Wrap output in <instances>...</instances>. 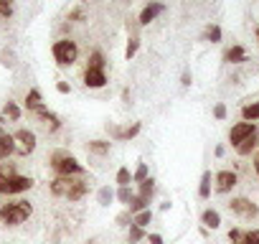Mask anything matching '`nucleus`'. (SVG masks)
Instances as JSON below:
<instances>
[{
  "label": "nucleus",
  "mask_w": 259,
  "mask_h": 244,
  "mask_svg": "<svg viewBox=\"0 0 259 244\" xmlns=\"http://www.w3.org/2000/svg\"><path fill=\"white\" fill-rule=\"evenodd\" d=\"M153 193H155V181L153 178H145L140 183V196H153Z\"/></svg>",
  "instance_id": "nucleus-27"
},
{
  "label": "nucleus",
  "mask_w": 259,
  "mask_h": 244,
  "mask_svg": "<svg viewBox=\"0 0 259 244\" xmlns=\"http://www.w3.org/2000/svg\"><path fill=\"white\" fill-rule=\"evenodd\" d=\"M145 209H150V196H135L133 201H130V214H140V211H145Z\"/></svg>",
  "instance_id": "nucleus-14"
},
{
  "label": "nucleus",
  "mask_w": 259,
  "mask_h": 244,
  "mask_svg": "<svg viewBox=\"0 0 259 244\" xmlns=\"http://www.w3.org/2000/svg\"><path fill=\"white\" fill-rule=\"evenodd\" d=\"M51 168L56 176H81L84 173V166L74 155H69L66 150H56L51 155Z\"/></svg>",
  "instance_id": "nucleus-3"
},
{
  "label": "nucleus",
  "mask_w": 259,
  "mask_h": 244,
  "mask_svg": "<svg viewBox=\"0 0 259 244\" xmlns=\"http://www.w3.org/2000/svg\"><path fill=\"white\" fill-rule=\"evenodd\" d=\"M241 236H244V234H241L239 229H231V231H229V239H231V244H241Z\"/></svg>",
  "instance_id": "nucleus-37"
},
{
  "label": "nucleus",
  "mask_w": 259,
  "mask_h": 244,
  "mask_svg": "<svg viewBox=\"0 0 259 244\" xmlns=\"http://www.w3.org/2000/svg\"><path fill=\"white\" fill-rule=\"evenodd\" d=\"M31 214H33V206L28 201H13V204L0 206V221H3L6 226H18V224L28 221Z\"/></svg>",
  "instance_id": "nucleus-2"
},
{
  "label": "nucleus",
  "mask_w": 259,
  "mask_h": 244,
  "mask_svg": "<svg viewBox=\"0 0 259 244\" xmlns=\"http://www.w3.org/2000/svg\"><path fill=\"white\" fill-rule=\"evenodd\" d=\"M206 36H208V41H211V44H219V41H221V28H219V26H211Z\"/></svg>",
  "instance_id": "nucleus-35"
},
{
  "label": "nucleus",
  "mask_w": 259,
  "mask_h": 244,
  "mask_svg": "<svg viewBox=\"0 0 259 244\" xmlns=\"http://www.w3.org/2000/svg\"><path fill=\"white\" fill-rule=\"evenodd\" d=\"M181 84H183V87H191V74H188V71L183 74V82H181Z\"/></svg>",
  "instance_id": "nucleus-41"
},
{
  "label": "nucleus",
  "mask_w": 259,
  "mask_h": 244,
  "mask_svg": "<svg viewBox=\"0 0 259 244\" xmlns=\"http://www.w3.org/2000/svg\"><path fill=\"white\" fill-rule=\"evenodd\" d=\"M251 135H256V125L254 122H236V125L231 128V133H229V140H231V145L236 148L239 143H244L246 138H251Z\"/></svg>",
  "instance_id": "nucleus-6"
},
{
  "label": "nucleus",
  "mask_w": 259,
  "mask_h": 244,
  "mask_svg": "<svg viewBox=\"0 0 259 244\" xmlns=\"http://www.w3.org/2000/svg\"><path fill=\"white\" fill-rule=\"evenodd\" d=\"M71 18H74V21H81V18H84V13H81V11H74V13H71Z\"/></svg>",
  "instance_id": "nucleus-42"
},
{
  "label": "nucleus",
  "mask_w": 259,
  "mask_h": 244,
  "mask_svg": "<svg viewBox=\"0 0 259 244\" xmlns=\"http://www.w3.org/2000/svg\"><path fill=\"white\" fill-rule=\"evenodd\" d=\"M130 181H133V173H130V168H119V171H117V183H119V186H130Z\"/></svg>",
  "instance_id": "nucleus-29"
},
{
  "label": "nucleus",
  "mask_w": 259,
  "mask_h": 244,
  "mask_svg": "<svg viewBox=\"0 0 259 244\" xmlns=\"http://www.w3.org/2000/svg\"><path fill=\"white\" fill-rule=\"evenodd\" d=\"M241 117H244L246 122H254V119H259V102H251V104H246V107L241 109Z\"/></svg>",
  "instance_id": "nucleus-20"
},
{
  "label": "nucleus",
  "mask_w": 259,
  "mask_h": 244,
  "mask_svg": "<svg viewBox=\"0 0 259 244\" xmlns=\"http://www.w3.org/2000/svg\"><path fill=\"white\" fill-rule=\"evenodd\" d=\"M112 198H114V191H112L109 186H104V188L99 191V204H102V206H109Z\"/></svg>",
  "instance_id": "nucleus-31"
},
{
  "label": "nucleus",
  "mask_w": 259,
  "mask_h": 244,
  "mask_svg": "<svg viewBox=\"0 0 259 244\" xmlns=\"http://www.w3.org/2000/svg\"><path fill=\"white\" fill-rule=\"evenodd\" d=\"M109 148H112V143H107V140H92L89 143V153H94V155H107Z\"/></svg>",
  "instance_id": "nucleus-16"
},
{
  "label": "nucleus",
  "mask_w": 259,
  "mask_h": 244,
  "mask_svg": "<svg viewBox=\"0 0 259 244\" xmlns=\"http://www.w3.org/2000/svg\"><path fill=\"white\" fill-rule=\"evenodd\" d=\"M13 138H16V148L21 150V155H28L36 150V135L31 130H18Z\"/></svg>",
  "instance_id": "nucleus-7"
},
{
  "label": "nucleus",
  "mask_w": 259,
  "mask_h": 244,
  "mask_svg": "<svg viewBox=\"0 0 259 244\" xmlns=\"http://www.w3.org/2000/svg\"><path fill=\"white\" fill-rule=\"evenodd\" d=\"M28 188H33V178H28V176H13V178H3L0 181V193H23V191H28Z\"/></svg>",
  "instance_id": "nucleus-5"
},
{
  "label": "nucleus",
  "mask_w": 259,
  "mask_h": 244,
  "mask_svg": "<svg viewBox=\"0 0 259 244\" xmlns=\"http://www.w3.org/2000/svg\"><path fill=\"white\" fill-rule=\"evenodd\" d=\"M13 176H18V173H16V166L0 160V181H3V178H13Z\"/></svg>",
  "instance_id": "nucleus-22"
},
{
  "label": "nucleus",
  "mask_w": 259,
  "mask_h": 244,
  "mask_svg": "<svg viewBox=\"0 0 259 244\" xmlns=\"http://www.w3.org/2000/svg\"><path fill=\"white\" fill-rule=\"evenodd\" d=\"M213 181H216V191H219V193H229V191L236 186V181H239V178H236V173H234V171H219Z\"/></svg>",
  "instance_id": "nucleus-9"
},
{
  "label": "nucleus",
  "mask_w": 259,
  "mask_h": 244,
  "mask_svg": "<svg viewBox=\"0 0 259 244\" xmlns=\"http://www.w3.org/2000/svg\"><path fill=\"white\" fill-rule=\"evenodd\" d=\"M163 11H165V8H163V3H155V0H153V3H148V6L143 8V13H140V23H143V26H148V23H150V21H155Z\"/></svg>",
  "instance_id": "nucleus-11"
},
{
  "label": "nucleus",
  "mask_w": 259,
  "mask_h": 244,
  "mask_svg": "<svg viewBox=\"0 0 259 244\" xmlns=\"http://www.w3.org/2000/svg\"><path fill=\"white\" fill-rule=\"evenodd\" d=\"M16 153V138L13 135H0V160H8V155Z\"/></svg>",
  "instance_id": "nucleus-12"
},
{
  "label": "nucleus",
  "mask_w": 259,
  "mask_h": 244,
  "mask_svg": "<svg viewBox=\"0 0 259 244\" xmlns=\"http://www.w3.org/2000/svg\"><path fill=\"white\" fill-rule=\"evenodd\" d=\"M54 59L61 66H71L79 59V46L74 41H69V38H61V41L54 44Z\"/></svg>",
  "instance_id": "nucleus-4"
},
{
  "label": "nucleus",
  "mask_w": 259,
  "mask_h": 244,
  "mask_svg": "<svg viewBox=\"0 0 259 244\" xmlns=\"http://www.w3.org/2000/svg\"><path fill=\"white\" fill-rule=\"evenodd\" d=\"M254 148H256V135H251V138H246L244 143H239V145H236V153H239V155H251Z\"/></svg>",
  "instance_id": "nucleus-18"
},
{
  "label": "nucleus",
  "mask_w": 259,
  "mask_h": 244,
  "mask_svg": "<svg viewBox=\"0 0 259 244\" xmlns=\"http://www.w3.org/2000/svg\"><path fill=\"white\" fill-rule=\"evenodd\" d=\"M89 69H102V71H104V56H102L99 51L92 54V59H89Z\"/></svg>",
  "instance_id": "nucleus-30"
},
{
  "label": "nucleus",
  "mask_w": 259,
  "mask_h": 244,
  "mask_svg": "<svg viewBox=\"0 0 259 244\" xmlns=\"http://www.w3.org/2000/svg\"><path fill=\"white\" fill-rule=\"evenodd\" d=\"M256 36H259V31H256Z\"/></svg>",
  "instance_id": "nucleus-46"
},
{
  "label": "nucleus",
  "mask_w": 259,
  "mask_h": 244,
  "mask_svg": "<svg viewBox=\"0 0 259 244\" xmlns=\"http://www.w3.org/2000/svg\"><path fill=\"white\" fill-rule=\"evenodd\" d=\"M150 221H153V211H150V209H145V211H140V214H135V216H133V224H135V226H140V229H145Z\"/></svg>",
  "instance_id": "nucleus-19"
},
{
  "label": "nucleus",
  "mask_w": 259,
  "mask_h": 244,
  "mask_svg": "<svg viewBox=\"0 0 259 244\" xmlns=\"http://www.w3.org/2000/svg\"><path fill=\"white\" fill-rule=\"evenodd\" d=\"M213 114H216V119H224V117H226V107H224V104H216Z\"/></svg>",
  "instance_id": "nucleus-38"
},
{
  "label": "nucleus",
  "mask_w": 259,
  "mask_h": 244,
  "mask_svg": "<svg viewBox=\"0 0 259 244\" xmlns=\"http://www.w3.org/2000/svg\"><path fill=\"white\" fill-rule=\"evenodd\" d=\"M254 171H256V176H259V153L254 155Z\"/></svg>",
  "instance_id": "nucleus-43"
},
{
  "label": "nucleus",
  "mask_w": 259,
  "mask_h": 244,
  "mask_svg": "<svg viewBox=\"0 0 259 244\" xmlns=\"http://www.w3.org/2000/svg\"><path fill=\"white\" fill-rule=\"evenodd\" d=\"M145 178H148V166H145V163H140V166H138V171L133 173V181H138V183H143Z\"/></svg>",
  "instance_id": "nucleus-34"
},
{
  "label": "nucleus",
  "mask_w": 259,
  "mask_h": 244,
  "mask_svg": "<svg viewBox=\"0 0 259 244\" xmlns=\"http://www.w3.org/2000/svg\"><path fill=\"white\" fill-rule=\"evenodd\" d=\"M41 104H44V102H41V92H38V89H31L28 97H26V107H28L31 112H36Z\"/></svg>",
  "instance_id": "nucleus-17"
},
{
  "label": "nucleus",
  "mask_w": 259,
  "mask_h": 244,
  "mask_svg": "<svg viewBox=\"0 0 259 244\" xmlns=\"http://www.w3.org/2000/svg\"><path fill=\"white\" fill-rule=\"evenodd\" d=\"M56 89H59L61 94H69V92H71V87H69L66 82H59V84H56Z\"/></svg>",
  "instance_id": "nucleus-40"
},
{
  "label": "nucleus",
  "mask_w": 259,
  "mask_h": 244,
  "mask_svg": "<svg viewBox=\"0 0 259 244\" xmlns=\"http://www.w3.org/2000/svg\"><path fill=\"white\" fill-rule=\"evenodd\" d=\"M117 224H119V226H133V214H130V211L119 214V216H117Z\"/></svg>",
  "instance_id": "nucleus-36"
},
{
  "label": "nucleus",
  "mask_w": 259,
  "mask_h": 244,
  "mask_svg": "<svg viewBox=\"0 0 259 244\" xmlns=\"http://www.w3.org/2000/svg\"><path fill=\"white\" fill-rule=\"evenodd\" d=\"M241 244H259V229H249V231H244Z\"/></svg>",
  "instance_id": "nucleus-28"
},
{
  "label": "nucleus",
  "mask_w": 259,
  "mask_h": 244,
  "mask_svg": "<svg viewBox=\"0 0 259 244\" xmlns=\"http://www.w3.org/2000/svg\"><path fill=\"white\" fill-rule=\"evenodd\" d=\"M0 16H3V18L13 16V3H11V0H0Z\"/></svg>",
  "instance_id": "nucleus-33"
},
{
  "label": "nucleus",
  "mask_w": 259,
  "mask_h": 244,
  "mask_svg": "<svg viewBox=\"0 0 259 244\" xmlns=\"http://www.w3.org/2000/svg\"><path fill=\"white\" fill-rule=\"evenodd\" d=\"M229 64H241V61H246V51L241 49V46H234V49H229L226 51V56H224Z\"/></svg>",
  "instance_id": "nucleus-15"
},
{
  "label": "nucleus",
  "mask_w": 259,
  "mask_h": 244,
  "mask_svg": "<svg viewBox=\"0 0 259 244\" xmlns=\"http://www.w3.org/2000/svg\"><path fill=\"white\" fill-rule=\"evenodd\" d=\"M117 198H119L122 204H127V206H130V201L135 198V193H133V188H130V186H119V191H117Z\"/></svg>",
  "instance_id": "nucleus-24"
},
{
  "label": "nucleus",
  "mask_w": 259,
  "mask_h": 244,
  "mask_svg": "<svg viewBox=\"0 0 259 244\" xmlns=\"http://www.w3.org/2000/svg\"><path fill=\"white\" fill-rule=\"evenodd\" d=\"M84 84H87L89 89H102V87L107 84V74H104L102 69H89V66H87V71H84Z\"/></svg>",
  "instance_id": "nucleus-10"
},
{
  "label": "nucleus",
  "mask_w": 259,
  "mask_h": 244,
  "mask_svg": "<svg viewBox=\"0 0 259 244\" xmlns=\"http://www.w3.org/2000/svg\"><path fill=\"white\" fill-rule=\"evenodd\" d=\"M143 236H145V231H143L140 226H135V224H133V226H130V234H127V244H138Z\"/></svg>",
  "instance_id": "nucleus-23"
},
{
  "label": "nucleus",
  "mask_w": 259,
  "mask_h": 244,
  "mask_svg": "<svg viewBox=\"0 0 259 244\" xmlns=\"http://www.w3.org/2000/svg\"><path fill=\"white\" fill-rule=\"evenodd\" d=\"M201 221H203L206 229H219V226H221V216H219L216 209H206V211L201 214Z\"/></svg>",
  "instance_id": "nucleus-13"
},
{
  "label": "nucleus",
  "mask_w": 259,
  "mask_h": 244,
  "mask_svg": "<svg viewBox=\"0 0 259 244\" xmlns=\"http://www.w3.org/2000/svg\"><path fill=\"white\" fill-rule=\"evenodd\" d=\"M89 244H94V241H89Z\"/></svg>",
  "instance_id": "nucleus-45"
},
{
  "label": "nucleus",
  "mask_w": 259,
  "mask_h": 244,
  "mask_svg": "<svg viewBox=\"0 0 259 244\" xmlns=\"http://www.w3.org/2000/svg\"><path fill=\"white\" fill-rule=\"evenodd\" d=\"M198 196L201 198H208L211 196V173L206 171L203 176H201V186H198Z\"/></svg>",
  "instance_id": "nucleus-21"
},
{
  "label": "nucleus",
  "mask_w": 259,
  "mask_h": 244,
  "mask_svg": "<svg viewBox=\"0 0 259 244\" xmlns=\"http://www.w3.org/2000/svg\"><path fill=\"white\" fill-rule=\"evenodd\" d=\"M138 133H140V122H135L133 128H127V130H124V133H119L117 138H119V140H130V138H135Z\"/></svg>",
  "instance_id": "nucleus-32"
},
{
  "label": "nucleus",
  "mask_w": 259,
  "mask_h": 244,
  "mask_svg": "<svg viewBox=\"0 0 259 244\" xmlns=\"http://www.w3.org/2000/svg\"><path fill=\"white\" fill-rule=\"evenodd\" d=\"M51 193L59 198H69V201H79L89 193V183L81 176H56L51 181Z\"/></svg>",
  "instance_id": "nucleus-1"
},
{
  "label": "nucleus",
  "mask_w": 259,
  "mask_h": 244,
  "mask_svg": "<svg viewBox=\"0 0 259 244\" xmlns=\"http://www.w3.org/2000/svg\"><path fill=\"white\" fill-rule=\"evenodd\" d=\"M138 49H140V38H130V44H127V49H124V59L130 61V59L138 54Z\"/></svg>",
  "instance_id": "nucleus-26"
},
{
  "label": "nucleus",
  "mask_w": 259,
  "mask_h": 244,
  "mask_svg": "<svg viewBox=\"0 0 259 244\" xmlns=\"http://www.w3.org/2000/svg\"><path fill=\"white\" fill-rule=\"evenodd\" d=\"M3 114H6V117H11V119H21V109H18V104H16V102H6Z\"/></svg>",
  "instance_id": "nucleus-25"
},
{
  "label": "nucleus",
  "mask_w": 259,
  "mask_h": 244,
  "mask_svg": "<svg viewBox=\"0 0 259 244\" xmlns=\"http://www.w3.org/2000/svg\"><path fill=\"white\" fill-rule=\"evenodd\" d=\"M0 135H6V133H3V125H0Z\"/></svg>",
  "instance_id": "nucleus-44"
},
{
  "label": "nucleus",
  "mask_w": 259,
  "mask_h": 244,
  "mask_svg": "<svg viewBox=\"0 0 259 244\" xmlns=\"http://www.w3.org/2000/svg\"><path fill=\"white\" fill-rule=\"evenodd\" d=\"M148 244H163V236L160 234H148Z\"/></svg>",
  "instance_id": "nucleus-39"
},
{
  "label": "nucleus",
  "mask_w": 259,
  "mask_h": 244,
  "mask_svg": "<svg viewBox=\"0 0 259 244\" xmlns=\"http://www.w3.org/2000/svg\"><path fill=\"white\" fill-rule=\"evenodd\" d=\"M229 209H231L234 214H239V216H246V219H254V216L259 214V209H256L249 198H231Z\"/></svg>",
  "instance_id": "nucleus-8"
}]
</instances>
